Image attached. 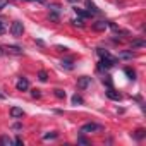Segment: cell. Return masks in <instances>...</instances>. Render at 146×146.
<instances>
[{"label": "cell", "mask_w": 146, "mask_h": 146, "mask_svg": "<svg viewBox=\"0 0 146 146\" xmlns=\"http://www.w3.org/2000/svg\"><path fill=\"white\" fill-rule=\"evenodd\" d=\"M9 5V0H0V11H4Z\"/></svg>", "instance_id": "28"}, {"label": "cell", "mask_w": 146, "mask_h": 146, "mask_svg": "<svg viewBox=\"0 0 146 146\" xmlns=\"http://www.w3.org/2000/svg\"><path fill=\"white\" fill-rule=\"evenodd\" d=\"M23 33H24V24L21 21H14L11 24V35L16 36V38H19V36H23Z\"/></svg>", "instance_id": "1"}, {"label": "cell", "mask_w": 146, "mask_h": 146, "mask_svg": "<svg viewBox=\"0 0 146 146\" xmlns=\"http://www.w3.org/2000/svg\"><path fill=\"white\" fill-rule=\"evenodd\" d=\"M131 46H132V48H141V46H146V41H144V40H134Z\"/></svg>", "instance_id": "18"}, {"label": "cell", "mask_w": 146, "mask_h": 146, "mask_svg": "<svg viewBox=\"0 0 146 146\" xmlns=\"http://www.w3.org/2000/svg\"><path fill=\"white\" fill-rule=\"evenodd\" d=\"M16 88H17V91H26L29 88V81L26 78H19V81L16 83Z\"/></svg>", "instance_id": "5"}, {"label": "cell", "mask_w": 146, "mask_h": 146, "mask_svg": "<svg viewBox=\"0 0 146 146\" xmlns=\"http://www.w3.org/2000/svg\"><path fill=\"white\" fill-rule=\"evenodd\" d=\"M53 95H55L58 100H64V98H65V91H64V90H60V88L53 90Z\"/></svg>", "instance_id": "19"}, {"label": "cell", "mask_w": 146, "mask_h": 146, "mask_svg": "<svg viewBox=\"0 0 146 146\" xmlns=\"http://www.w3.org/2000/svg\"><path fill=\"white\" fill-rule=\"evenodd\" d=\"M96 53H98L102 58H110V57H112L110 52H108V50H103V48H96Z\"/></svg>", "instance_id": "17"}, {"label": "cell", "mask_w": 146, "mask_h": 146, "mask_svg": "<svg viewBox=\"0 0 146 146\" xmlns=\"http://www.w3.org/2000/svg\"><path fill=\"white\" fill-rule=\"evenodd\" d=\"M55 48H57V50H58V52H67V48H65V46H60V45H57V46H55Z\"/></svg>", "instance_id": "32"}, {"label": "cell", "mask_w": 146, "mask_h": 146, "mask_svg": "<svg viewBox=\"0 0 146 146\" xmlns=\"http://www.w3.org/2000/svg\"><path fill=\"white\" fill-rule=\"evenodd\" d=\"M69 2H72V4H74V2H78V0H69Z\"/></svg>", "instance_id": "36"}, {"label": "cell", "mask_w": 146, "mask_h": 146, "mask_svg": "<svg viewBox=\"0 0 146 146\" xmlns=\"http://www.w3.org/2000/svg\"><path fill=\"white\" fill-rule=\"evenodd\" d=\"M74 11H76V14H78L81 19H88V17H91V14H90L88 11H83V9H79V7H76Z\"/></svg>", "instance_id": "11"}, {"label": "cell", "mask_w": 146, "mask_h": 146, "mask_svg": "<svg viewBox=\"0 0 146 146\" xmlns=\"http://www.w3.org/2000/svg\"><path fill=\"white\" fill-rule=\"evenodd\" d=\"M70 23L74 24V26H78V28H84V21H83L81 17H78V19H72Z\"/></svg>", "instance_id": "21"}, {"label": "cell", "mask_w": 146, "mask_h": 146, "mask_svg": "<svg viewBox=\"0 0 146 146\" xmlns=\"http://www.w3.org/2000/svg\"><path fill=\"white\" fill-rule=\"evenodd\" d=\"M57 136H58V132H48V134L43 136V139H55Z\"/></svg>", "instance_id": "23"}, {"label": "cell", "mask_w": 146, "mask_h": 146, "mask_svg": "<svg viewBox=\"0 0 146 146\" xmlns=\"http://www.w3.org/2000/svg\"><path fill=\"white\" fill-rule=\"evenodd\" d=\"M4 98H5V95H4L2 91H0V100H4Z\"/></svg>", "instance_id": "35"}, {"label": "cell", "mask_w": 146, "mask_h": 146, "mask_svg": "<svg viewBox=\"0 0 146 146\" xmlns=\"http://www.w3.org/2000/svg\"><path fill=\"white\" fill-rule=\"evenodd\" d=\"M124 72H125V76H127L131 81H134V79H136V72H134L131 67H125V69H124Z\"/></svg>", "instance_id": "15"}, {"label": "cell", "mask_w": 146, "mask_h": 146, "mask_svg": "<svg viewBox=\"0 0 146 146\" xmlns=\"http://www.w3.org/2000/svg\"><path fill=\"white\" fill-rule=\"evenodd\" d=\"M4 52H7V53H14V55H23V48L14 46V45H7V46H4Z\"/></svg>", "instance_id": "7"}, {"label": "cell", "mask_w": 146, "mask_h": 146, "mask_svg": "<svg viewBox=\"0 0 146 146\" xmlns=\"http://www.w3.org/2000/svg\"><path fill=\"white\" fill-rule=\"evenodd\" d=\"M12 129H14V131H21V129H23V125H21V124H14V125H12Z\"/></svg>", "instance_id": "31"}, {"label": "cell", "mask_w": 146, "mask_h": 146, "mask_svg": "<svg viewBox=\"0 0 146 146\" xmlns=\"http://www.w3.org/2000/svg\"><path fill=\"white\" fill-rule=\"evenodd\" d=\"M24 2H38V4H46V0H24Z\"/></svg>", "instance_id": "30"}, {"label": "cell", "mask_w": 146, "mask_h": 146, "mask_svg": "<svg viewBox=\"0 0 146 146\" xmlns=\"http://www.w3.org/2000/svg\"><path fill=\"white\" fill-rule=\"evenodd\" d=\"M86 11H88L90 14H100V9L91 2V0H86Z\"/></svg>", "instance_id": "9"}, {"label": "cell", "mask_w": 146, "mask_h": 146, "mask_svg": "<svg viewBox=\"0 0 146 146\" xmlns=\"http://www.w3.org/2000/svg\"><path fill=\"white\" fill-rule=\"evenodd\" d=\"M24 115V110L23 108H19V107H12L11 108V117L12 119H19V117H23Z\"/></svg>", "instance_id": "10"}, {"label": "cell", "mask_w": 146, "mask_h": 146, "mask_svg": "<svg viewBox=\"0 0 146 146\" xmlns=\"http://www.w3.org/2000/svg\"><path fill=\"white\" fill-rule=\"evenodd\" d=\"M78 143H79V144H90V141H88L84 136H78Z\"/></svg>", "instance_id": "25"}, {"label": "cell", "mask_w": 146, "mask_h": 146, "mask_svg": "<svg viewBox=\"0 0 146 146\" xmlns=\"http://www.w3.org/2000/svg\"><path fill=\"white\" fill-rule=\"evenodd\" d=\"M91 28H93L95 31H98V33H100V31H105V29L108 28V23H107V21H96V23H93V26H91Z\"/></svg>", "instance_id": "6"}, {"label": "cell", "mask_w": 146, "mask_h": 146, "mask_svg": "<svg viewBox=\"0 0 146 146\" xmlns=\"http://www.w3.org/2000/svg\"><path fill=\"white\" fill-rule=\"evenodd\" d=\"M107 96H108L110 100H113V102H119V100L122 98V95H120L119 91H115L113 88H108V90H107Z\"/></svg>", "instance_id": "8"}, {"label": "cell", "mask_w": 146, "mask_h": 146, "mask_svg": "<svg viewBox=\"0 0 146 146\" xmlns=\"http://www.w3.org/2000/svg\"><path fill=\"white\" fill-rule=\"evenodd\" d=\"M50 12H52V14H58V16H60L62 7H60L58 4H50Z\"/></svg>", "instance_id": "16"}, {"label": "cell", "mask_w": 146, "mask_h": 146, "mask_svg": "<svg viewBox=\"0 0 146 146\" xmlns=\"http://www.w3.org/2000/svg\"><path fill=\"white\" fill-rule=\"evenodd\" d=\"M102 129H103V127H102L100 124H95V122H88V124L81 125L79 132H81V134H88V132H96V131H102Z\"/></svg>", "instance_id": "3"}, {"label": "cell", "mask_w": 146, "mask_h": 146, "mask_svg": "<svg viewBox=\"0 0 146 146\" xmlns=\"http://www.w3.org/2000/svg\"><path fill=\"white\" fill-rule=\"evenodd\" d=\"M90 84H91V78L90 76H83V78L78 79V88L79 90H86Z\"/></svg>", "instance_id": "4"}, {"label": "cell", "mask_w": 146, "mask_h": 146, "mask_svg": "<svg viewBox=\"0 0 146 146\" xmlns=\"http://www.w3.org/2000/svg\"><path fill=\"white\" fill-rule=\"evenodd\" d=\"M134 139H137V141H141V139H144L146 137V131L144 129H137V131H134Z\"/></svg>", "instance_id": "12"}, {"label": "cell", "mask_w": 146, "mask_h": 146, "mask_svg": "<svg viewBox=\"0 0 146 146\" xmlns=\"http://www.w3.org/2000/svg\"><path fill=\"white\" fill-rule=\"evenodd\" d=\"M103 83H107V86L108 88H112V81H110V78L107 76V78H103Z\"/></svg>", "instance_id": "29"}, {"label": "cell", "mask_w": 146, "mask_h": 146, "mask_svg": "<svg viewBox=\"0 0 146 146\" xmlns=\"http://www.w3.org/2000/svg\"><path fill=\"white\" fill-rule=\"evenodd\" d=\"M134 55L131 53V52H124V53H120V58H132Z\"/></svg>", "instance_id": "26"}, {"label": "cell", "mask_w": 146, "mask_h": 146, "mask_svg": "<svg viewBox=\"0 0 146 146\" xmlns=\"http://www.w3.org/2000/svg\"><path fill=\"white\" fill-rule=\"evenodd\" d=\"M0 144H2V146H12L14 141H12L9 136H2V137H0Z\"/></svg>", "instance_id": "13"}, {"label": "cell", "mask_w": 146, "mask_h": 146, "mask_svg": "<svg viewBox=\"0 0 146 146\" xmlns=\"http://www.w3.org/2000/svg\"><path fill=\"white\" fill-rule=\"evenodd\" d=\"M117 57H110V58H102L100 62H98V70H107V69H110V67H113L115 64H117Z\"/></svg>", "instance_id": "2"}, {"label": "cell", "mask_w": 146, "mask_h": 146, "mask_svg": "<svg viewBox=\"0 0 146 146\" xmlns=\"http://www.w3.org/2000/svg\"><path fill=\"white\" fill-rule=\"evenodd\" d=\"M38 79H40L41 83H46V81H48V74H46L45 70H40V72H38Z\"/></svg>", "instance_id": "20"}, {"label": "cell", "mask_w": 146, "mask_h": 146, "mask_svg": "<svg viewBox=\"0 0 146 146\" xmlns=\"http://www.w3.org/2000/svg\"><path fill=\"white\" fill-rule=\"evenodd\" d=\"M60 65H62L64 69H67V70H72V69H74V62H72V60H62Z\"/></svg>", "instance_id": "14"}, {"label": "cell", "mask_w": 146, "mask_h": 146, "mask_svg": "<svg viewBox=\"0 0 146 146\" xmlns=\"http://www.w3.org/2000/svg\"><path fill=\"white\" fill-rule=\"evenodd\" d=\"M31 96H33V98H40V96H41V91H40V90H33V91H31Z\"/></svg>", "instance_id": "27"}, {"label": "cell", "mask_w": 146, "mask_h": 146, "mask_svg": "<svg viewBox=\"0 0 146 146\" xmlns=\"http://www.w3.org/2000/svg\"><path fill=\"white\" fill-rule=\"evenodd\" d=\"M72 103H74V105H81V103H84V100L79 95H74V96H72Z\"/></svg>", "instance_id": "22"}, {"label": "cell", "mask_w": 146, "mask_h": 146, "mask_svg": "<svg viewBox=\"0 0 146 146\" xmlns=\"http://www.w3.org/2000/svg\"><path fill=\"white\" fill-rule=\"evenodd\" d=\"M4 53H5V52H4V46H0V57H2Z\"/></svg>", "instance_id": "34"}, {"label": "cell", "mask_w": 146, "mask_h": 146, "mask_svg": "<svg viewBox=\"0 0 146 146\" xmlns=\"http://www.w3.org/2000/svg\"><path fill=\"white\" fill-rule=\"evenodd\" d=\"M5 31H7V26H5V23L0 19V35H5Z\"/></svg>", "instance_id": "24"}, {"label": "cell", "mask_w": 146, "mask_h": 146, "mask_svg": "<svg viewBox=\"0 0 146 146\" xmlns=\"http://www.w3.org/2000/svg\"><path fill=\"white\" fill-rule=\"evenodd\" d=\"M14 144H23V139H21V137H17V139L14 141Z\"/></svg>", "instance_id": "33"}]
</instances>
